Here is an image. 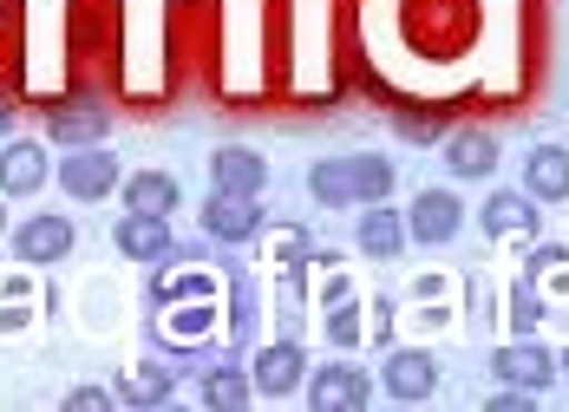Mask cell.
Instances as JSON below:
<instances>
[{
    "mask_svg": "<svg viewBox=\"0 0 569 412\" xmlns=\"http://www.w3.org/2000/svg\"><path fill=\"white\" fill-rule=\"evenodd\" d=\"M249 380H256V393H262V400H288V393L308 380V360H301V348H295V341H269V348L256 353Z\"/></svg>",
    "mask_w": 569,
    "mask_h": 412,
    "instance_id": "7",
    "label": "cell"
},
{
    "mask_svg": "<svg viewBox=\"0 0 569 412\" xmlns=\"http://www.w3.org/2000/svg\"><path fill=\"white\" fill-rule=\"evenodd\" d=\"M537 400H543V393H530V386H505V393H498L491 406H498V412H530Z\"/></svg>",
    "mask_w": 569,
    "mask_h": 412,
    "instance_id": "25",
    "label": "cell"
},
{
    "mask_svg": "<svg viewBox=\"0 0 569 412\" xmlns=\"http://www.w3.org/2000/svg\"><path fill=\"white\" fill-rule=\"evenodd\" d=\"M328 341H335V348H353V341H360V308H353V294H347V301H328Z\"/></svg>",
    "mask_w": 569,
    "mask_h": 412,
    "instance_id": "23",
    "label": "cell"
},
{
    "mask_svg": "<svg viewBox=\"0 0 569 412\" xmlns=\"http://www.w3.org/2000/svg\"><path fill=\"white\" fill-rule=\"evenodd\" d=\"M557 373H569V353H563V360H557Z\"/></svg>",
    "mask_w": 569,
    "mask_h": 412,
    "instance_id": "30",
    "label": "cell"
},
{
    "mask_svg": "<svg viewBox=\"0 0 569 412\" xmlns=\"http://www.w3.org/2000/svg\"><path fill=\"white\" fill-rule=\"evenodd\" d=\"M106 131H112V105L106 99H92V92H79V99H66V105H47V138L53 144H106Z\"/></svg>",
    "mask_w": 569,
    "mask_h": 412,
    "instance_id": "3",
    "label": "cell"
},
{
    "mask_svg": "<svg viewBox=\"0 0 569 412\" xmlns=\"http://www.w3.org/2000/svg\"><path fill=\"white\" fill-rule=\"evenodd\" d=\"M491 366H498V373H505L511 386H530V393H543V386L557 380V353L537 348L530 334H517L511 348H498V353H491Z\"/></svg>",
    "mask_w": 569,
    "mask_h": 412,
    "instance_id": "8",
    "label": "cell"
},
{
    "mask_svg": "<svg viewBox=\"0 0 569 412\" xmlns=\"http://www.w3.org/2000/svg\"><path fill=\"white\" fill-rule=\"evenodd\" d=\"M543 321V294H537V275H523L511 289V334H537Z\"/></svg>",
    "mask_w": 569,
    "mask_h": 412,
    "instance_id": "20",
    "label": "cell"
},
{
    "mask_svg": "<svg viewBox=\"0 0 569 412\" xmlns=\"http://www.w3.org/2000/svg\"><path fill=\"white\" fill-rule=\"evenodd\" d=\"M210 183H217V190H229V197H262V190H269V164H262L256 151L229 144V151H217V158H210Z\"/></svg>",
    "mask_w": 569,
    "mask_h": 412,
    "instance_id": "12",
    "label": "cell"
},
{
    "mask_svg": "<svg viewBox=\"0 0 569 412\" xmlns=\"http://www.w3.org/2000/svg\"><path fill=\"white\" fill-rule=\"evenodd\" d=\"M537 217H543V210H537L530 190H498V197L485 203V235H523V242H530V235H537Z\"/></svg>",
    "mask_w": 569,
    "mask_h": 412,
    "instance_id": "15",
    "label": "cell"
},
{
    "mask_svg": "<svg viewBox=\"0 0 569 412\" xmlns=\"http://www.w3.org/2000/svg\"><path fill=\"white\" fill-rule=\"evenodd\" d=\"M360 249H367L373 262H393L399 249H406V217L380 210V203H367V217H360Z\"/></svg>",
    "mask_w": 569,
    "mask_h": 412,
    "instance_id": "18",
    "label": "cell"
},
{
    "mask_svg": "<svg viewBox=\"0 0 569 412\" xmlns=\"http://www.w3.org/2000/svg\"><path fill=\"white\" fill-rule=\"evenodd\" d=\"M557 262H569L563 249H537V255H530V262H523V275H550V269H557Z\"/></svg>",
    "mask_w": 569,
    "mask_h": 412,
    "instance_id": "26",
    "label": "cell"
},
{
    "mask_svg": "<svg viewBox=\"0 0 569 412\" xmlns=\"http://www.w3.org/2000/svg\"><path fill=\"white\" fill-rule=\"evenodd\" d=\"M446 171L452 177H491L498 171V138L485 124H465L446 138Z\"/></svg>",
    "mask_w": 569,
    "mask_h": 412,
    "instance_id": "14",
    "label": "cell"
},
{
    "mask_svg": "<svg viewBox=\"0 0 569 412\" xmlns=\"http://www.w3.org/2000/svg\"><path fill=\"white\" fill-rule=\"evenodd\" d=\"M0 230H7V210H0Z\"/></svg>",
    "mask_w": 569,
    "mask_h": 412,
    "instance_id": "31",
    "label": "cell"
},
{
    "mask_svg": "<svg viewBox=\"0 0 569 412\" xmlns=\"http://www.w3.org/2000/svg\"><path fill=\"white\" fill-rule=\"evenodd\" d=\"M112 242L131 255V262H171V217H151V210H124L118 217Z\"/></svg>",
    "mask_w": 569,
    "mask_h": 412,
    "instance_id": "6",
    "label": "cell"
},
{
    "mask_svg": "<svg viewBox=\"0 0 569 412\" xmlns=\"http://www.w3.org/2000/svg\"><path fill=\"white\" fill-rule=\"evenodd\" d=\"M203 235H217V242H249V235H262V203L217 190V197L203 203Z\"/></svg>",
    "mask_w": 569,
    "mask_h": 412,
    "instance_id": "10",
    "label": "cell"
},
{
    "mask_svg": "<svg viewBox=\"0 0 569 412\" xmlns=\"http://www.w3.org/2000/svg\"><path fill=\"white\" fill-rule=\"evenodd\" d=\"M308 190L321 210H360V190H353V158H328L308 171Z\"/></svg>",
    "mask_w": 569,
    "mask_h": 412,
    "instance_id": "16",
    "label": "cell"
},
{
    "mask_svg": "<svg viewBox=\"0 0 569 412\" xmlns=\"http://www.w3.org/2000/svg\"><path fill=\"white\" fill-rule=\"evenodd\" d=\"M380 393L399 400V406L432 400V393H439V360H432L426 348H393L387 353V366H380Z\"/></svg>",
    "mask_w": 569,
    "mask_h": 412,
    "instance_id": "2",
    "label": "cell"
},
{
    "mask_svg": "<svg viewBox=\"0 0 569 412\" xmlns=\"http://www.w3.org/2000/svg\"><path fill=\"white\" fill-rule=\"evenodd\" d=\"M118 183H124V171H118V158L106 144H79L72 158H59V190L79 197V203H106Z\"/></svg>",
    "mask_w": 569,
    "mask_h": 412,
    "instance_id": "1",
    "label": "cell"
},
{
    "mask_svg": "<svg viewBox=\"0 0 569 412\" xmlns=\"http://www.w3.org/2000/svg\"><path fill=\"white\" fill-rule=\"evenodd\" d=\"M124 400H138V406H171V373H164V366H138V380L124 386Z\"/></svg>",
    "mask_w": 569,
    "mask_h": 412,
    "instance_id": "22",
    "label": "cell"
},
{
    "mask_svg": "<svg viewBox=\"0 0 569 412\" xmlns=\"http://www.w3.org/2000/svg\"><path fill=\"white\" fill-rule=\"evenodd\" d=\"M47 171H53V158L40 144H27V138L0 144V197H33L47 183Z\"/></svg>",
    "mask_w": 569,
    "mask_h": 412,
    "instance_id": "11",
    "label": "cell"
},
{
    "mask_svg": "<svg viewBox=\"0 0 569 412\" xmlns=\"http://www.w3.org/2000/svg\"><path fill=\"white\" fill-rule=\"evenodd\" d=\"M458 223H465V210H458L452 190H419L412 197V210H406V242H452Z\"/></svg>",
    "mask_w": 569,
    "mask_h": 412,
    "instance_id": "5",
    "label": "cell"
},
{
    "mask_svg": "<svg viewBox=\"0 0 569 412\" xmlns=\"http://www.w3.org/2000/svg\"><path fill=\"white\" fill-rule=\"evenodd\" d=\"M249 393H256V380H242L236 366L203 373V406H249Z\"/></svg>",
    "mask_w": 569,
    "mask_h": 412,
    "instance_id": "19",
    "label": "cell"
},
{
    "mask_svg": "<svg viewBox=\"0 0 569 412\" xmlns=\"http://www.w3.org/2000/svg\"><path fill=\"white\" fill-rule=\"evenodd\" d=\"M118 190H124V210H151V217H171L177 197H183L171 171H138V177H124Z\"/></svg>",
    "mask_w": 569,
    "mask_h": 412,
    "instance_id": "17",
    "label": "cell"
},
{
    "mask_svg": "<svg viewBox=\"0 0 569 412\" xmlns=\"http://www.w3.org/2000/svg\"><path fill=\"white\" fill-rule=\"evenodd\" d=\"M7 131H13V105H7V99H0V138H7Z\"/></svg>",
    "mask_w": 569,
    "mask_h": 412,
    "instance_id": "29",
    "label": "cell"
},
{
    "mask_svg": "<svg viewBox=\"0 0 569 412\" xmlns=\"http://www.w3.org/2000/svg\"><path fill=\"white\" fill-rule=\"evenodd\" d=\"M353 190H360V203H380L393 190V164L387 158H353Z\"/></svg>",
    "mask_w": 569,
    "mask_h": 412,
    "instance_id": "21",
    "label": "cell"
},
{
    "mask_svg": "<svg viewBox=\"0 0 569 412\" xmlns=\"http://www.w3.org/2000/svg\"><path fill=\"white\" fill-rule=\"evenodd\" d=\"M112 400H118V393H106V386H79V393H72L66 406H79V412H86V406H112Z\"/></svg>",
    "mask_w": 569,
    "mask_h": 412,
    "instance_id": "27",
    "label": "cell"
},
{
    "mask_svg": "<svg viewBox=\"0 0 569 412\" xmlns=\"http://www.w3.org/2000/svg\"><path fill=\"white\" fill-rule=\"evenodd\" d=\"M523 190L537 203H569V151L563 144H537L523 158Z\"/></svg>",
    "mask_w": 569,
    "mask_h": 412,
    "instance_id": "13",
    "label": "cell"
},
{
    "mask_svg": "<svg viewBox=\"0 0 569 412\" xmlns=\"http://www.w3.org/2000/svg\"><path fill=\"white\" fill-rule=\"evenodd\" d=\"M308 406L315 412H367L373 406V380L360 373V366H315V380H308Z\"/></svg>",
    "mask_w": 569,
    "mask_h": 412,
    "instance_id": "4",
    "label": "cell"
},
{
    "mask_svg": "<svg viewBox=\"0 0 569 412\" xmlns=\"http://www.w3.org/2000/svg\"><path fill=\"white\" fill-rule=\"evenodd\" d=\"M439 131H446L439 112H399V138H419V144H426V138H439Z\"/></svg>",
    "mask_w": 569,
    "mask_h": 412,
    "instance_id": "24",
    "label": "cell"
},
{
    "mask_svg": "<svg viewBox=\"0 0 569 412\" xmlns=\"http://www.w3.org/2000/svg\"><path fill=\"white\" fill-rule=\"evenodd\" d=\"M13 255H20L27 269L66 262V255H72V223H66V217H33V223H20V230H13Z\"/></svg>",
    "mask_w": 569,
    "mask_h": 412,
    "instance_id": "9",
    "label": "cell"
},
{
    "mask_svg": "<svg viewBox=\"0 0 569 412\" xmlns=\"http://www.w3.org/2000/svg\"><path fill=\"white\" fill-rule=\"evenodd\" d=\"M373 341H393V308H387V301L373 308Z\"/></svg>",
    "mask_w": 569,
    "mask_h": 412,
    "instance_id": "28",
    "label": "cell"
}]
</instances>
